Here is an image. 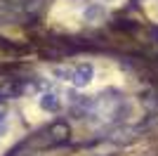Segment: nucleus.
<instances>
[{"instance_id": "obj_1", "label": "nucleus", "mask_w": 158, "mask_h": 156, "mask_svg": "<svg viewBox=\"0 0 158 156\" xmlns=\"http://www.w3.org/2000/svg\"><path fill=\"white\" fill-rule=\"evenodd\" d=\"M90 78H92V69H90V66H78V69H76V71H73V83L76 85H87L90 83Z\"/></svg>"}, {"instance_id": "obj_2", "label": "nucleus", "mask_w": 158, "mask_h": 156, "mask_svg": "<svg viewBox=\"0 0 158 156\" xmlns=\"http://www.w3.org/2000/svg\"><path fill=\"white\" fill-rule=\"evenodd\" d=\"M43 106L50 109V111H57V109H59V102H57L52 95H45V97H43Z\"/></svg>"}]
</instances>
